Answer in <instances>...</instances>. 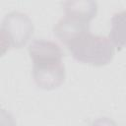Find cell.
<instances>
[{
	"label": "cell",
	"instance_id": "cell-2",
	"mask_svg": "<svg viewBox=\"0 0 126 126\" xmlns=\"http://www.w3.org/2000/svg\"><path fill=\"white\" fill-rule=\"evenodd\" d=\"M33 25L30 17L24 13L13 11L6 15L1 28L2 40L7 38L8 48H21L32 37Z\"/></svg>",
	"mask_w": 126,
	"mask_h": 126
},
{
	"label": "cell",
	"instance_id": "cell-3",
	"mask_svg": "<svg viewBox=\"0 0 126 126\" xmlns=\"http://www.w3.org/2000/svg\"><path fill=\"white\" fill-rule=\"evenodd\" d=\"M32 76L35 84L42 90H54L65 79V67L62 61L32 64Z\"/></svg>",
	"mask_w": 126,
	"mask_h": 126
},
{
	"label": "cell",
	"instance_id": "cell-6",
	"mask_svg": "<svg viewBox=\"0 0 126 126\" xmlns=\"http://www.w3.org/2000/svg\"><path fill=\"white\" fill-rule=\"evenodd\" d=\"M65 15L81 19L83 21H92L97 13V3L94 1H66L63 3Z\"/></svg>",
	"mask_w": 126,
	"mask_h": 126
},
{
	"label": "cell",
	"instance_id": "cell-8",
	"mask_svg": "<svg viewBox=\"0 0 126 126\" xmlns=\"http://www.w3.org/2000/svg\"><path fill=\"white\" fill-rule=\"evenodd\" d=\"M92 126H117V125L113 120L103 117V118H98L95 121H94Z\"/></svg>",
	"mask_w": 126,
	"mask_h": 126
},
{
	"label": "cell",
	"instance_id": "cell-4",
	"mask_svg": "<svg viewBox=\"0 0 126 126\" xmlns=\"http://www.w3.org/2000/svg\"><path fill=\"white\" fill-rule=\"evenodd\" d=\"M90 32L89 22L65 15L53 28L54 35L65 45L79 35Z\"/></svg>",
	"mask_w": 126,
	"mask_h": 126
},
{
	"label": "cell",
	"instance_id": "cell-7",
	"mask_svg": "<svg viewBox=\"0 0 126 126\" xmlns=\"http://www.w3.org/2000/svg\"><path fill=\"white\" fill-rule=\"evenodd\" d=\"M108 38L117 50H121L126 46V10L113 15Z\"/></svg>",
	"mask_w": 126,
	"mask_h": 126
},
{
	"label": "cell",
	"instance_id": "cell-5",
	"mask_svg": "<svg viewBox=\"0 0 126 126\" xmlns=\"http://www.w3.org/2000/svg\"><path fill=\"white\" fill-rule=\"evenodd\" d=\"M29 54L32 64L62 61V50L59 45L46 39H35L29 46Z\"/></svg>",
	"mask_w": 126,
	"mask_h": 126
},
{
	"label": "cell",
	"instance_id": "cell-1",
	"mask_svg": "<svg viewBox=\"0 0 126 126\" xmlns=\"http://www.w3.org/2000/svg\"><path fill=\"white\" fill-rule=\"evenodd\" d=\"M66 46L76 60L95 67L110 63L116 51L108 36L94 34L90 32L79 35Z\"/></svg>",
	"mask_w": 126,
	"mask_h": 126
}]
</instances>
